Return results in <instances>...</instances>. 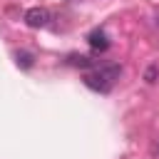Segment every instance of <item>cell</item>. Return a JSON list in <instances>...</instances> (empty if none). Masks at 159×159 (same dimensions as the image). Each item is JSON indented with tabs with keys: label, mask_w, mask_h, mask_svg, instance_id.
I'll return each instance as SVG.
<instances>
[{
	"label": "cell",
	"mask_w": 159,
	"mask_h": 159,
	"mask_svg": "<svg viewBox=\"0 0 159 159\" xmlns=\"http://www.w3.org/2000/svg\"><path fill=\"white\" fill-rule=\"evenodd\" d=\"M119 72H122L119 65H102V67H94L92 72L84 75V84H87L89 89L104 94V92H109V89L114 87V82L119 80Z\"/></svg>",
	"instance_id": "obj_1"
},
{
	"label": "cell",
	"mask_w": 159,
	"mask_h": 159,
	"mask_svg": "<svg viewBox=\"0 0 159 159\" xmlns=\"http://www.w3.org/2000/svg\"><path fill=\"white\" fill-rule=\"evenodd\" d=\"M47 22H50V12L45 7H30L25 12V25L30 27H45Z\"/></svg>",
	"instance_id": "obj_2"
},
{
	"label": "cell",
	"mask_w": 159,
	"mask_h": 159,
	"mask_svg": "<svg viewBox=\"0 0 159 159\" xmlns=\"http://www.w3.org/2000/svg\"><path fill=\"white\" fill-rule=\"evenodd\" d=\"M157 77H159V70L152 65V67H147V72H144V80L152 84V82H157Z\"/></svg>",
	"instance_id": "obj_6"
},
{
	"label": "cell",
	"mask_w": 159,
	"mask_h": 159,
	"mask_svg": "<svg viewBox=\"0 0 159 159\" xmlns=\"http://www.w3.org/2000/svg\"><path fill=\"white\" fill-rule=\"evenodd\" d=\"M17 65L25 67V70L32 67V55H30V52H17Z\"/></svg>",
	"instance_id": "obj_5"
},
{
	"label": "cell",
	"mask_w": 159,
	"mask_h": 159,
	"mask_svg": "<svg viewBox=\"0 0 159 159\" xmlns=\"http://www.w3.org/2000/svg\"><path fill=\"white\" fill-rule=\"evenodd\" d=\"M67 62L75 65V67H94V60H89L87 55H70Z\"/></svg>",
	"instance_id": "obj_4"
},
{
	"label": "cell",
	"mask_w": 159,
	"mask_h": 159,
	"mask_svg": "<svg viewBox=\"0 0 159 159\" xmlns=\"http://www.w3.org/2000/svg\"><path fill=\"white\" fill-rule=\"evenodd\" d=\"M87 42H89V47L97 50V52H104V50L109 47V37L104 35V30H92V32L87 35Z\"/></svg>",
	"instance_id": "obj_3"
}]
</instances>
